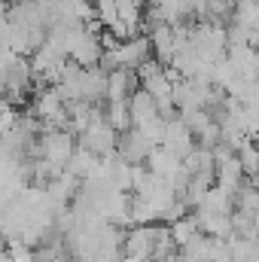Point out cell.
Instances as JSON below:
<instances>
[{"label": "cell", "mask_w": 259, "mask_h": 262, "mask_svg": "<svg viewBox=\"0 0 259 262\" xmlns=\"http://www.w3.org/2000/svg\"><path fill=\"white\" fill-rule=\"evenodd\" d=\"M195 229H198V220H177V223H174V229H168V232H171V238H174V244H177V247H186L195 235H198Z\"/></svg>", "instance_id": "cell-1"}, {"label": "cell", "mask_w": 259, "mask_h": 262, "mask_svg": "<svg viewBox=\"0 0 259 262\" xmlns=\"http://www.w3.org/2000/svg\"><path fill=\"white\" fill-rule=\"evenodd\" d=\"M238 162H241V168H244L247 174H256L259 171V152L253 149V146H244V152H241Z\"/></svg>", "instance_id": "cell-2"}]
</instances>
